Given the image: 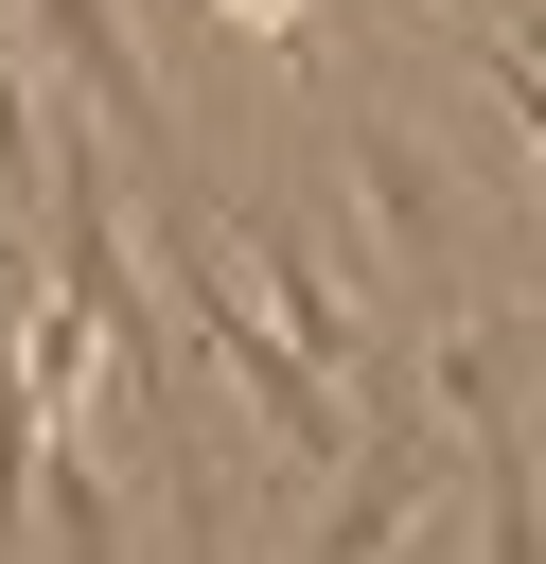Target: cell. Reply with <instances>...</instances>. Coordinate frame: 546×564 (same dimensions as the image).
<instances>
[{"label":"cell","mask_w":546,"mask_h":564,"mask_svg":"<svg viewBox=\"0 0 546 564\" xmlns=\"http://www.w3.org/2000/svg\"><path fill=\"white\" fill-rule=\"evenodd\" d=\"M176 317H194V352H211V370L282 423V458H299V476H335V458H352V388H335V370H317L264 300H229V264H211L194 229H176Z\"/></svg>","instance_id":"6da1fadb"},{"label":"cell","mask_w":546,"mask_h":564,"mask_svg":"<svg viewBox=\"0 0 546 564\" xmlns=\"http://www.w3.org/2000/svg\"><path fill=\"white\" fill-rule=\"evenodd\" d=\"M229 18H247V35H282V53L317 35V0H229Z\"/></svg>","instance_id":"277c9868"},{"label":"cell","mask_w":546,"mask_h":564,"mask_svg":"<svg viewBox=\"0 0 546 564\" xmlns=\"http://www.w3.org/2000/svg\"><path fill=\"white\" fill-rule=\"evenodd\" d=\"M176 564H229V494H211V458H176Z\"/></svg>","instance_id":"7a4b0ae2"},{"label":"cell","mask_w":546,"mask_h":564,"mask_svg":"<svg viewBox=\"0 0 546 564\" xmlns=\"http://www.w3.org/2000/svg\"><path fill=\"white\" fill-rule=\"evenodd\" d=\"M440 18H458V35H493V18H511V0H440Z\"/></svg>","instance_id":"5b68a950"},{"label":"cell","mask_w":546,"mask_h":564,"mask_svg":"<svg viewBox=\"0 0 546 564\" xmlns=\"http://www.w3.org/2000/svg\"><path fill=\"white\" fill-rule=\"evenodd\" d=\"M476 70H493V106H511V141H528V159H546V70H528V53H511V35H476Z\"/></svg>","instance_id":"3957f363"}]
</instances>
